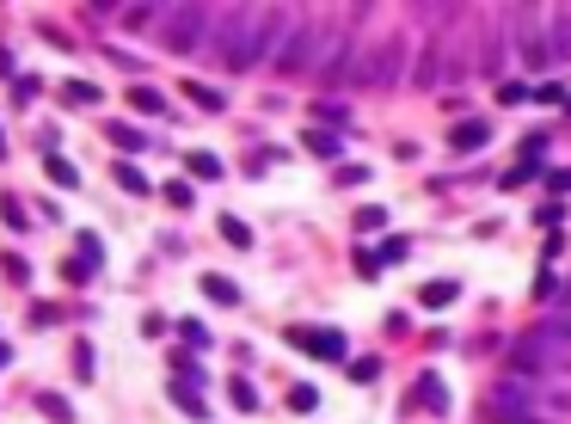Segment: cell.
Wrapping results in <instances>:
<instances>
[{
	"mask_svg": "<svg viewBox=\"0 0 571 424\" xmlns=\"http://www.w3.org/2000/svg\"><path fill=\"white\" fill-rule=\"evenodd\" d=\"M203 289H209V295H215L222 308H234V302H240V289H234V283H228V277H209V283H203Z\"/></svg>",
	"mask_w": 571,
	"mask_h": 424,
	"instance_id": "9c48e42d",
	"label": "cell"
},
{
	"mask_svg": "<svg viewBox=\"0 0 571 424\" xmlns=\"http://www.w3.org/2000/svg\"><path fill=\"white\" fill-rule=\"evenodd\" d=\"M547 43H553V56H559V62H571V6L547 19Z\"/></svg>",
	"mask_w": 571,
	"mask_h": 424,
	"instance_id": "8992f818",
	"label": "cell"
},
{
	"mask_svg": "<svg viewBox=\"0 0 571 424\" xmlns=\"http://www.w3.org/2000/svg\"><path fill=\"white\" fill-rule=\"evenodd\" d=\"M350 56H357V43L332 32L326 43H320V62H313V74H320V80H332V86H350V80L363 74V62H350Z\"/></svg>",
	"mask_w": 571,
	"mask_h": 424,
	"instance_id": "277c9868",
	"label": "cell"
},
{
	"mask_svg": "<svg viewBox=\"0 0 571 424\" xmlns=\"http://www.w3.org/2000/svg\"><path fill=\"white\" fill-rule=\"evenodd\" d=\"M485 148V123H461L455 130V154H479Z\"/></svg>",
	"mask_w": 571,
	"mask_h": 424,
	"instance_id": "52a82bcc",
	"label": "cell"
},
{
	"mask_svg": "<svg viewBox=\"0 0 571 424\" xmlns=\"http://www.w3.org/2000/svg\"><path fill=\"white\" fill-rule=\"evenodd\" d=\"M320 43H326V37L313 32V25H295V32H289V50H276V68L283 74L313 68V62H320Z\"/></svg>",
	"mask_w": 571,
	"mask_h": 424,
	"instance_id": "5b68a950",
	"label": "cell"
},
{
	"mask_svg": "<svg viewBox=\"0 0 571 424\" xmlns=\"http://www.w3.org/2000/svg\"><path fill=\"white\" fill-rule=\"evenodd\" d=\"M424 302H431V308H442V302H455V283H431V289H424Z\"/></svg>",
	"mask_w": 571,
	"mask_h": 424,
	"instance_id": "8fae6325",
	"label": "cell"
},
{
	"mask_svg": "<svg viewBox=\"0 0 571 424\" xmlns=\"http://www.w3.org/2000/svg\"><path fill=\"white\" fill-rule=\"evenodd\" d=\"M400 68H405V37H381L357 80H363L369 93H387V86H400Z\"/></svg>",
	"mask_w": 571,
	"mask_h": 424,
	"instance_id": "3957f363",
	"label": "cell"
},
{
	"mask_svg": "<svg viewBox=\"0 0 571 424\" xmlns=\"http://www.w3.org/2000/svg\"><path fill=\"white\" fill-rule=\"evenodd\" d=\"M185 93H191L203 111H222V93H209V86H185Z\"/></svg>",
	"mask_w": 571,
	"mask_h": 424,
	"instance_id": "7c38bea8",
	"label": "cell"
},
{
	"mask_svg": "<svg viewBox=\"0 0 571 424\" xmlns=\"http://www.w3.org/2000/svg\"><path fill=\"white\" fill-rule=\"evenodd\" d=\"M111 141H117V148H123V154H141V148H148V141L135 136V130H111Z\"/></svg>",
	"mask_w": 571,
	"mask_h": 424,
	"instance_id": "30bf717a",
	"label": "cell"
},
{
	"mask_svg": "<svg viewBox=\"0 0 571 424\" xmlns=\"http://www.w3.org/2000/svg\"><path fill=\"white\" fill-rule=\"evenodd\" d=\"M276 32H283V13H228L222 32H215L222 62H228V68H252L258 56H270Z\"/></svg>",
	"mask_w": 571,
	"mask_h": 424,
	"instance_id": "6da1fadb",
	"label": "cell"
},
{
	"mask_svg": "<svg viewBox=\"0 0 571 424\" xmlns=\"http://www.w3.org/2000/svg\"><path fill=\"white\" fill-rule=\"evenodd\" d=\"M209 32H222V19H209V6H172L160 13V37H167L172 56H191L209 43Z\"/></svg>",
	"mask_w": 571,
	"mask_h": 424,
	"instance_id": "7a4b0ae2",
	"label": "cell"
},
{
	"mask_svg": "<svg viewBox=\"0 0 571 424\" xmlns=\"http://www.w3.org/2000/svg\"><path fill=\"white\" fill-rule=\"evenodd\" d=\"M307 148H313L320 160H338V148H344V141H338V136H326V130H313V136H307Z\"/></svg>",
	"mask_w": 571,
	"mask_h": 424,
	"instance_id": "ba28073f",
	"label": "cell"
}]
</instances>
